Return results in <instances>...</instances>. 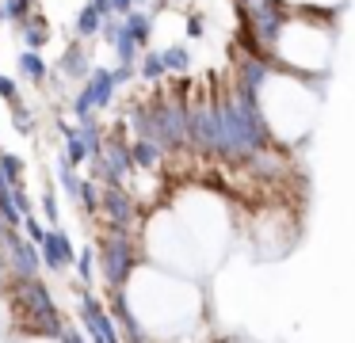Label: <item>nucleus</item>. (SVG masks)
<instances>
[{"label": "nucleus", "mask_w": 355, "mask_h": 343, "mask_svg": "<svg viewBox=\"0 0 355 343\" xmlns=\"http://www.w3.org/2000/svg\"><path fill=\"white\" fill-rule=\"evenodd\" d=\"M0 168L8 172V179H12V183L24 179V160H19L16 152H0Z\"/></svg>", "instance_id": "f8f14e48"}, {"label": "nucleus", "mask_w": 355, "mask_h": 343, "mask_svg": "<svg viewBox=\"0 0 355 343\" xmlns=\"http://www.w3.org/2000/svg\"><path fill=\"white\" fill-rule=\"evenodd\" d=\"M100 213L107 218V229H123V233H130L134 221H138V206H134L130 191H123V183H111V187H103Z\"/></svg>", "instance_id": "7ed1b4c3"}, {"label": "nucleus", "mask_w": 355, "mask_h": 343, "mask_svg": "<svg viewBox=\"0 0 355 343\" xmlns=\"http://www.w3.org/2000/svg\"><path fill=\"white\" fill-rule=\"evenodd\" d=\"M0 96L8 99V103H19V88H16V80H12V76H4V73H0Z\"/></svg>", "instance_id": "dca6fc26"}, {"label": "nucleus", "mask_w": 355, "mask_h": 343, "mask_svg": "<svg viewBox=\"0 0 355 343\" xmlns=\"http://www.w3.org/2000/svg\"><path fill=\"white\" fill-rule=\"evenodd\" d=\"M77 309H80V324H85V332H88L92 343H126L123 335H119V328H115V317H111L107 305H103L92 290H80Z\"/></svg>", "instance_id": "f03ea898"}, {"label": "nucleus", "mask_w": 355, "mask_h": 343, "mask_svg": "<svg viewBox=\"0 0 355 343\" xmlns=\"http://www.w3.org/2000/svg\"><path fill=\"white\" fill-rule=\"evenodd\" d=\"M19 229H24V236H27L31 244H39V248H42V240H46V233H50V229H42V225H39V218H35V213H27Z\"/></svg>", "instance_id": "9b49d317"}, {"label": "nucleus", "mask_w": 355, "mask_h": 343, "mask_svg": "<svg viewBox=\"0 0 355 343\" xmlns=\"http://www.w3.org/2000/svg\"><path fill=\"white\" fill-rule=\"evenodd\" d=\"M58 69H65V76H85V50H80V46H69Z\"/></svg>", "instance_id": "1a4fd4ad"}, {"label": "nucleus", "mask_w": 355, "mask_h": 343, "mask_svg": "<svg viewBox=\"0 0 355 343\" xmlns=\"http://www.w3.org/2000/svg\"><path fill=\"white\" fill-rule=\"evenodd\" d=\"M100 19H103V15L96 12L92 4H88L85 12H80V19H77V30H80V35H85V38H88V35H96V30H100Z\"/></svg>", "instance_id": "9d476101"}, {"label": "nucleus", "mask_w": 355, "mask_h": 343, "mask_svg": "<svg viewBox=\"0 0 355 343\" xmlns=\"http://www.w3.org/2000/svg\"><path fill=\"white\" fill-rule=\"evenodd\" d=\"M77 202H80V210L92 218V213H100V202H103V191L96 187L92 179H80V187H77Z\"/></svg>", "instance_id": "0eeeda50"}, {"label": "nucleus", "mask_w": 355, "mask_h": 343, "mask_svg": "<svg viewBox=\"0 0 355 343\" xmlns=\"http://www.w3.org/2000/svg\"><path fill=\"white\" fill-rule=\"evenodd\" d=\"M73 267H77V279H80V286H92V274L96 271H100V256H96V248H92V244H85V248H77V263H73Z\"/></svg>", "instance_id": "39448f33"}, {"label": "nucleus", "mask_w": 355, "mask_h": 343, "mask_svg": "<svg viewBox=\"0 0 355 343\" xmlns=\"http://www.w3.org/2000/svg\"><path fill=\"white\" fill-rule=\"evenodd\" d=\"M100 274L103 282H107V290H126L134 279V271H138V244H134L130 233H123V229H107V233L100 236Z\"/></svg>", "instance_id": "f257e3e1"}, {"label": "nucleus", "mask_w": 355, "mask_h": 343, "mask_svg": "<svg viewBox=\"0 0 355 343\" xmlns=\"http://www.w3.org/2000/svg\"><path fill=\"white\" fill-rule=\"evenodd\" d=\"M12 206H16V210L19 213H24V218H27V213H35V206H31V198H27V191L24 187H19V183H16V187H12Z\"/></svg>", "instance_id": "2eb2a0df"}, {"label": "nucleus", "mask_w": 355, "mask_h": 343, "mask_svg": "<svg viewBox=\"0 0 355 343\" xmlns=\"http://www.w3.org/2000/svg\"><path fill=\"white\" fill-rule=\"evenodd\" d=\"M39 252H42V267H50V271H65V267L77 263V248H73L69 233H62V229H50Z\"/></svg>", "instance_id": "20e7f679"}, {"label": "nucleus", "mask_w": 355, "mask_h": 343, "mask_svg": "<svg viewBox=\"0 0 355 343\" xmlns=\"http://www.w3.org/2000/svg\"><path fill=\"white\" fill-rule=\"evenodd\" d=\"M111 12H119V15H130V0H111Z\"/></svg>", "instance_id": "a211bd4d"}, {"label": "nucleus", "mask_w": 355, "mask_h": 343, "mask_svg": "<svg viewBox=\"0 0 355 343\" xmlns=\"http://www.w3.org/2000/svg\"><path fill=\"white\" fill-rule=\"evenodd\" d=\"M19 76H24V80H31V84H42V80H46V61H42L35 50L19 53Z\"/></svg>", "instance_id": "423d86ee"}, {"label": "nucleus", "mask_w": 355, "mask_h": 343, "mask_svg": "<svg viewBox=\"0 0 355 343\" xmlns=\"http://www.w3.org/2000/svg\"><path fill=\"white\" fill-rule=\"evenodd\" d=\"M42 213H46L50 225H58V221H62V213H58V195H54V187L42 191Z\"/></svg>", "instance_id": "ddd939ff"}, {"label": "nucleus", "mask_w": 355, "mask_h": 343, "mask_svg": "<svg viewBox=\"0 0 355 343\" xmlns=\"http://www.w3.org/2000/svg\"><path fill=\"white\" fill-rule=\"evenodd\" d=\"M58 343H88V340H85V332H77V328L65 324V328H62V335H58Z\"/></svg>", "instance_id": "f3484780"}, {"label": "nucleus", "mask_w": 355, "mask_h": 343, "mask_svg": "<svg viewBox=\"0 0 355 343\" xmlns=\"http://www.w3.org/2000/svg\"><path fill=\"white\" fill-rule=\"evenodd\" d=\"M12 118H16V126H19V134H31V126H35V118H31V111H27L24 103H12Z\"/></svg>", "instance_id": "4468645a"}, {"label": "nucleus", "mask_w": 355, "mask_h": 343, "mask_svg": "<svg viewBox=\"0 0 355 343\" xmlns=\"http://www.w3.org/2000/svg\"><path fill=\"white\" fill-rule=\"evenodd\" d=\"M24 42L31 46V50H39V46H46V42H50V30H46V23H42V19H35V15H31V19L24 23Z\"/></svg>", "instance_id": "6e6552de"}]
</instances>
